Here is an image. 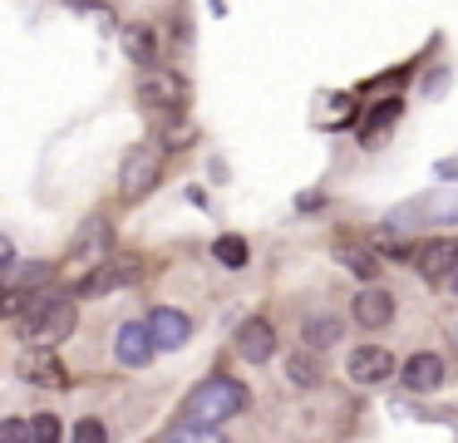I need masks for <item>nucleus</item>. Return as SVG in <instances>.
I'll list each match as a JSON object with an SVG mask.
<instances>
[{
    "label": "nucleus",
    "mask_w": 458,
    "mask_h": 443,
    "mask_svg": "<svg viewBox=\"0 0 458 443\" xmlns=\"http://www.w3.org/2000/svg\"><path fill=\"white\" fill-rule=\"evenodd\" d=\"M74 330V301L64 295H30L21 311V335L35 345V350H50L64 335Z\"/></svg>",
    "instance_id": "f257e3e1"
},
{
    "label": "nucleus",
    "mask_w": 458,
    "mask_h": 443,
    "mask_svg": "<svg viewBox=\"0 0 458 443\" xmlns=\"http://www.w3.org/2000/svg\"><path fill=\"white\" fill-rule=\"evenodd\" d=\"M242 409H247V389H242L237 379H227V374H212V379H202L198 389H192V399H188V423L217 429L222 419H237Z\"/></svg>",
    "instance_id": "f03ea898"
},
{
    "label": "nucleus",
    "mask_w": 458,
    "mask_h": 443,
    "mask_svg": "<svg viewBox=\"0 0 458 443\" xmlns=\"http://www.w3.org/2000/svg\"><path fill=\"white\" fill-rule=\"evenodd\" d=\"M158 173H163V153L158 148H133L129 158H123V173H119V192L129 197V202H139L143 192H153V183H158Z\"/></svg>",
    "instance_id": "7ed1b4c3"
},
{
    "label": "nucleus",
    "mask_w": 458,
    "mask_h": 443,
    "mask_svg": "<svg viewBox=\"0 0 458 443\" xmlns=\"http://www.w3.org/2000/svg\"><path fill=\"white\" fill-rule=\"evenodd\" d=\"M139 104L148 108H182L188 104V79L173 74V69H148L139 79Z\"/></svg>",
    "instance_id": "20e7f679"
},
{
    "label": "nucleus",
    "mask_w": 458,
    "mask_h": 443,
    "mask_svg": "<svg viewBox=\"0 0 458 443\" xmlns=\"http://www.w3.org/2000/svg\"><path fill=\"white\" fill-rule=\"evenodd\" d=\"M139 276H143V266L133 261V256H123V261H104V266H94V271L80 281V295H104V291H119V285L139 281Z\"/></svg>",
    "instance_id": "39448f33"
},
{
    "label": "nucleus",
    "mask_w": 458,
    "mask_h": 443,
    "mask_svg": "<svg viewBox=\"0 0 458 443\" xmlns=\"http://www.w3.org/2000/svg\"><path fill=\"white\" fill-rule=\"evenodd\" d=\"M237 354L251 364H267L271 354H276V330H271V320H261V315H251V320H242L237 330Z\"/></svg>",
    "instance_id": "423d86ee"
},
{
    "label": "nucleus",
    "mask_w": 458,
    "mask_h": 443,
    "mask_svg": "<svg viewBox=\"0 0 458 443\" xmlns=\"http://www.w3.org/2000/svg\"><path fill=\"white\" fill-rule=\"evenodd\" d=\"M153 335H148V325H139V320H129V325H119V340H114V354H119V364H129V370H143V364L153 360Z\"/></svg>",
    "instance_id": "0eeeda50"
},
{
    "label": "nucleus",
    "mask_w": 458,
    "mask_h": 443,
    "mask_svg": "<svg viewBox=\"0 0 458 443\" xmlns=\"http://www.w3.org/2000/svg\"><path fill=\"white\" fill-rule=\"evenodd\" d=\"M15 370H21V379L45 384V389H64V384H70V370H64V364L55 360L50 350H25Z\"/></svg>",
    "instance_id": "6e6552de"
},
{
    "label": "nucleus",
    "mask_w": 458,
    "mask_h": 443,
    "mask_svg": "<svg viewBox=\"0 0 458 443\" xmlns=\"http://www.w3.org/2000/svg\"><path fill=\"white\" fill-rule=\"evenodd\" d=\"M148 335H153V345H158V350H182V345H188V335H192V320L182 311H168V305H163V311L148 315Z\"/></svg>",
    "instance_id": "1a4fd4ad"
},
{
    "label": "nucleus",
    "mask_w": 458,
    "mask_h": 443,
    "mask_svg": "<svg viewBox=\"0 0 458 443\" xmlns=\"http://www.w3.org/2000/svg\"><path fill=\"white\" fill-rule=\"evenodd\" d=\"M454 266H458V236H434V242L419 246V271H424L428 281L454 276Z\"/></svg>",
    "instance_id": "9d476101"
},
{
    "label": "nucleus",
    "mask_w": 458,
    "mask_h": 443,
    "mask_svg": "<svg viewBox=\"0 0 458 443\" xmlns=\"http://www.w3.org/2000/svg\"><path fill=\"white\" fill-rule=\"evenodd\" d=\"M394 374V354L379 350V345H365V350L350 354V379L355 384H385Z\"/></svg>",
    "instance_id": "9b49d317"
},
{
    "label": "nucleus",
    "mask_w": 458,
    "mask_h": 443,
    "mask_svg": "<svg viewBox=\"0 0 458 443\" xmlns=\"http://www.w3.org/2000/svg\"><path fill=\"white\" fill-rule=\"evenodd\" d=\"M355 320L365 325V330L389 325V320H394V295H389L385 285H365V291L355 295Z\"/></svg>",
    "instance_id": "f8f14e48"
},
{
    "label": "nucleus",
    "mask_w": 458,
    "mask_h": 443,
    "mask_svg": "<svg viewBox=\"0 0 458 443\" xmlns=\"http://www.w3.org/2000/svg\"><path fill=\"white\" fill-rule=\"evenodd\" d=\"M404 384L414 394H434L444 384V360L438 354H409L404 360Z\"/></svg>",
    "instance_id": "ddd939ff"
},
{
    "label": "nucleus",
    "mask_w": 458,
    "mask_h": 443,
    "mask_svg": "<svg viewBox=\"0 0 458 443\" xmlns=\"http://www.w3.org/2000/svg\"><path fill=\"white\" fill-rule=\"evenodd\" d=\"M74 261H84V266H104L109 261V222H89L80 236H74Z\"/></svg>",
    "instance_id": "4468645a"
},
{
    "label": "nucleus",
    "mask_w": 458,
    "mask_h": 443,
    "mask_svg": "<svg viewBox=\"0 0 458 443\" xmlns=\"http://www.w3.org/2000/svg\"><path fill=\"white\" fill-rule=\"evenodd\" d=\"M399 114H404V98H385V104H379V108H369L365 128H360V143H365V148H375V138L385 133V128L394 124Z\"/></svg>",
    "instance_id": "2eb2a0df"
},
{
    "label": "nucleus",
    "mask_w": 458,
    "mask_h": 443,
    "mask_svg": "<svg viewBox=\"0 0 458 443\" xmlns=\"http://www.w3.org/2000/svg\"><path fill=\"white\" fill-rule=\"evenodd\" d=\"M123 49H129L139 64H153V59H158V39H153V25H123Z\"/></svg>",
    "instance_id": "dca6fc26"
},
{
    "label": "nucleus",
    "mask_w": 458,
    "mask_h": 443,
    "mask_svg": "<svg viewBox=\"0 0 458 443\" xmlns=\"http://www.w3.org/2000/svg\"><path fill=\"white\" fill-rule=\"evenodd\" d=\"M286 379L296 384V389H316V384H320L316 354H310V350H296V354H291V360H286Z\"/></svg>",
    "instance_id": "f3484780"
},
{
    "label": "nucleus",
    "mask_w": 458,
    "mask_h": 443,
    "mask_svg": "<svg viewBox=\"0 0 458 443\" xmlns=\"http://www.w3.org/2000/svg\"><path fill=\"white\" fill-rule=\"evenodd\" d=\"M419 212L438 217V222H458V183H444L434 197H424V202H419Z\"/></svg>",
    "instance_id": "a211bd4d"
},
{
    "label": "nucleus",
    "mask_w": 458,
    "mask_h": 443,
    "mask_svg": "<svg viewBox=\"0 0 458 443\" xmlns=\"http://www.w3.org/2000/svg\"><path fill=\"white\" fill-rule=\"evenodd\" d=\"M335 256H340V261H345L355 276H365V281H375V276H379V256L369 251V246H350V242H345Z\"/></svg>",
    "instance_id": "6ab92c4d"
},
{
    "label": "nucleus",
    "mask_w": 458,
    "mask_h": 443,
    "mask_svg": "<svg viewBox=\"0 0 458 443\" xmlns=\"http://www.w3.org/2000/svg\"><path fill=\"white\" fill-rule=\"evenodd\" d=\"M340 340V320L335 315H316V320H306V345L310 350H326V345Z\"/></svg>",
    "instance_id": "aec40b11"
},
{
    "label": "nucleus",
    "mask_w": 458,
    "mask_h": 443,
    "mask_svg": "<svg viewBox=\"0 0 458 443\" xmlns=\"http://www.w3.org/2000/svg\"><path fill=\"white\" fill-rule=\"evenodd\" d=\"M212 256H217L227 271H242V266H247V242H242V236H217Z\"/></svg>",
    "instance_id": "412c9836"
},
{
    "label": "nucleus",
    "mask_w": 458,
    "mask_h": 443,
    "mask_svg": "<svg viewBox=\"0 0 458 443\" xmlns=\"http://www.w3.org/2000/svg\"><path fill=\"white\" fill-rule=\"evenodd\" d=\"M375 256H394V261H404V256H419L414 251V242H404V236H394V232H375V246H369Z\"/></svg>",
    "instance_id": "4be33fe9"
},
{
    "label": "nucleus",
    "mask_w": 458,
    "mask_h": 443,
    "mask_svg": "<svg viewBox=\"0 0 458 443\" xmlns=\"http://www.w3.org/2000/svg\"><path fill=\"white\" fill-rule=\"evenodd\" d=\"M173 443H222V433L202 429V423H178V429H173Z\"/></svg>",
    "instance_id": "5701e85b"
},
{
    "label": "nucleus",
    "mask_w": 458,
    "mask_h": 443,
    "mask_svg": "<svg viewBox=\"0 0 458 443\" xmlns=\"http://www.w3.org/2000/svg\"><path fill=\"white\" fill-rule=\"evenodd\" d=\"M330 104H335V108H326V114H320V124H326V128L330 124L340 128V124H350V118H355V98H350V94H335Z\"/></svg>",
    "instance_id": "b1692460"
},
{
    "label": "nucleus",
    "mask_w": 458,
    "mask_h": 443,
    "mask_svg": "<svg viewBox=\"0 0 458 443\" xmlns=\"http://www.w3.org/2000/svg\"><path fill=\"white\" fill-rule=\"evenodd\" d=\"M30 443H60V419H55V413H40V419L30 423Z\"/></svg>",
    "instance_id": "393cba45"
},
{
    "label": "nucleus",
    "mask_w": 458,
    "mask_h": 443,
    "mask_svg": "<svg viewBox=\"0 0 458 443\" xmlns=\"http://www.w3.org/2000/svg\"><path fill=\"white\" fill-rule=\"evenodd\" d=\"M74 443H109V429L99 419H80L74 423Z\"/></svg>",
    "instance_id": "a878e982"
},
{
    "label": "nucleus",
    "mask_w": 458,
    "mask_h": 443,
    "mask_svg": "<svg viewBox=\"0 0 458 443\" xmlns=\"http://www.w3.org/2000/svg\"><path fill=\"white\" fill-rule=\"evenodd\" d=\"M0 443H30V423L25 419H0Z\"/></svg>",
    "instance_id": "bb28decb"
},
{
    "label": "nucleus",
    "mask_w": 458,
    "mask_h": 443,
    "mask_svg": "<svg viewBox=\"0 0 458 443\" xmlns=\"http://www.w3.org/2000/svg\"><path fill=\"white\" fill-rule=\"evenodd\" d=\"M50 276H55V266H50V261H40V266H25V271L15 276V285H11V291H21V285H35V281H50Z\"/></svg>",
    "instance_id": "cd10ccee"
},
{
    "label": "nucleus",
    "mask_w": 458,
    "mask_h": 443,
    "mask_svg": "<svg viewBox=\"0 0 458 443\" xmlns=\"http://www.w3.org/2000/svg\"><path fill=\"white\" fill-rule=\"evenodd\" d=\"M188 138H192L188 124H173V128H168V148H188Z\"/></svg>",
    "instance_id": "c85d7f7f"
},
{
    "label": "nucleus",
    "mask_w": 458,
    "mask_h": 443,
    "mask_svg": "<svg viewBox=\"0 0 458 443\" xmlns=\"http://www.w3.org/2000/svg\"><path fill=\"white\" fill-rule=\"evenodd\" d=\"M5 266H15V246H11V236H0V271Z\"/></svg>",
    "instance_id": "c756f323"
},
{
    "label": "nucleus",
    "mask_w": 458,
    "mask_h": 443,
    "mask_svg": "<svg viewBox=\"0 0 458 443\" xmlns=\"http://www.w3.org/2000/svg\"><path fill=\"white\" fill-rule=\"evenodd\" d=\"M448 285H454V295H458V266H454V276H448Z\"/></svg>",
    "instance_id": "7c9ffc66"
}]
</instances>
